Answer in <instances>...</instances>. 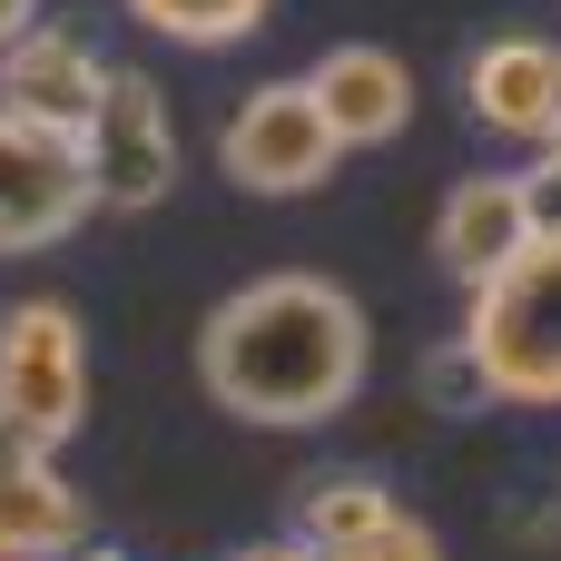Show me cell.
<instances>
[{"label":"cell","instance_id":"cell-1","mask_svg":"<svg viewBox=\"0 0 561 561\" xmlns=\"http://www.w3.org/2000/svg\"><path fill=\"white\" fill-rule=\"evenodd\" d=\"M365 365H375V325H365V306H355L335 276H316V266L247 276V286L197 325V385L217 394V414L266 424V434L335 424V414L365 394Z\"/></svg>","mask_w":561,"mask_h":561},{"label":"cell","instance_id":"cell-2","mask_svg":"<svg viewBox=\"0 0 561 561\" xmlns=\"http://www.w3.org/2000/svg\"><path fill=\"white\" fill-rule=\"evenodd\" d=\"M463 345L493 404H561V227H542L493 286H473Z\"/></svg>","mask_w":561,"mask_h":561},{"label":"cell","instance_id":"cell-3","mask_svg":"<svg viewBox=\"0 0 561 561\" xmlns=\"http://www.w3.org/2000/svg\"><path fill=\"white\" fill-rule=\"evenodd\" d=\"M0 424L39 454H59L89 424V335L59 296H30L0 316Z\"/></svg>","mask_w":561,"mask_h":561},{"label":"cell","instance_id":"cell-4","mask_svg":"<svg viewBox=\"0 0 561 561\" xmlns=\"http://www.w3.org/2000/svg\"><path fill=\"white\" fill-rule=\"evenodd\" d=\"M217 158H227V178H237L247 197H316V187L335 178L345 138L325 128V108H316L306 79H266V89H247V99L227 108Z\"/></svg>","mask_w":561,"mask_h":561},{"label":"cell","instance_id":"cell-5","mask_svg":"<svg viewBox=\"0 0 561 561\" xmlns=\"http://www.w3.org/2000/svg\"><path fill=\"white\" fill-rule=\"evenodd\" d=\"M89 187L108 217H148L168 187H178V118H168V89L148 69H108L99 89V118H89Z\"/></svg>","mask_w":561,"mask_h":561},{"label":"cell","instance_id":"cell-6","mask_svg":"<svg viewBox=\"0 0 561 561\" xmlns=\"http://www.w3.org/2000/svg\"><path fill=\"white\" fill-rule=\"evenodd\" d=\"M89 207H99L89 148H79V138H49V128H30V118L0 108V256L59 247Z\"/></svg>","mask_w":561,"mask_h":561},{"label":"cell","instance_id":"cell-7","mask_svg":"<svg viewBox=\"0 0 561 561\" xmlns=\"http://www.w3.org/2000/svg\"><path fill=\"white\" fill-rule=\"evenodd\" d=\"M99 89H108V59L79 30H59V20H30L0 49V108L30 118V128H49V138H89Z\"/></svg>","mask_w":561,"mask_h":561},{"label":"cell","instance_id":"cell-8","mask_svg":"<svg viewBox=\"0 0 561 561\" xmlns=\"http://www.w3.org/2000/svg\"><path fill=\"white\" fill-rule=\"evenodd\" d=\"M533 237H542V227H533V207H523V168L454 178V197H444V217H434V256H444V276H454L463 296L493 286Z\"/></svg>","mask_w":561,"mask_h":561},{"label":"cell","instance_id":"cell-9","mask_svg":"<svg viewBox=\"0 0 561 561\" xmlns=\"http://www.w3.org/2000/svg\"><path fill=\"white\" fill-rule=\"evenodd\" d=\"M463 108L493 128V138H552L561 118V49L552 39H533V30H503V39H483L473 59H463Z\"/></svg>","mask_w":561,"mask_h":561},{"label":"cell","instance_id":"cell-10","mask_svg":"<svg viewBox=\"0 0 561 561\" xmlns=\"http://www.w3.org/2000/svg\"><path fill=\"white\" fill-rule=\"evenodd\" d=\"M306 89H316V108H325V128H335L345 148H385V138L414 128V69H404L394 49H375V39L325 49V59L306 69Z\"/></svg>","mask_w":561,"mask_h":561},{"label":"cell","instance_id":"cell-11","mask_svg":"<svg viewBox=\"0 0 561 561\" xmlns=\"http://www.w3.org/2000/svg\"><path fill=\"white\" fill-rule=\"evenodd\" d=\"M89 542V503L39 463H0V561H69Z\"/></svg>","mask_w":561,"mask_h":561},{"label":"cell","instance_id":"cell-12","mask_svg":"<svg viewBox=\"0 0 561 561\" xmlns=\"http://www.w3.org/2000/svg\"><path fill=\"white\" fill-rule=\"evenodd\" d=\"M394 513H404V503H394L375 473H325V483H306V503H296V542L316 561H335V552H355V542H375Z\"/></svg>","mask_w":561,"mask_h":561},{"label":"cell","instance_id":"cell-13","mask_svg":"<svg viewBox=\"0 0 561 561\" xmlns=\"http://www.w3.org/2000/svg\"><path fill=\"white\" fill-rule=\"evenodd\" d=\"M128 20L178 39V49H237L276 20V0H128Z\"/></svg>","mask_w":561,"mask_h":561},{"label":"cell","instance_id":"cell-14","mask_svg":"<svg viewBox=\"0 0 561 561\" xmlns=\"http://www.w3.org/2000/svg\"><path fill=\"white\" fill-rule=\"evenodd\" d=\"M424 394H434L444 414H473V404H493V385H483V365H473V345H463V335L424 355Z\"/></svg>","mask_w":561,"mask_h":561},{"label":"cell","instance_id":"cell-15","mask_svg":"<svg viewBox=\"0 0 561 561\" xmlns=\"http://www.w3.org/2000/svg\"><path fill=\"white\" fill-rule=\"evenodd\" d=\"M335 561H444V542H434L424 523H404V513H394L375 542H355V552H335Z\"/></svg>","mask_w":561,"mask_h":561},{"label":"cell","instance_id":"cell-16","mask_svg":"<svg viewBox=\"0 0 561 561\" xmlns=\"http://www.w3.org/2000/svg\"><path fill=\"white\" fill-rule=\"evenodd\" d=\"M523 207H533V227H561V158L552 148L523 168Z\"/></svg>","mask_w":561,"mask_h":561},{"label":"cell","instance_id":"cell-17","mask_svg":"<svg viewBox=\"0 0 561 561\" xmlns=\"http://www.w3.org/2000/svg\"><path fill=\"white\" fill-rule=\"evenodd\" d=\"M30 20H39V0H0V49H10V39L30 30Z\"/></svg>","mask_w":561,"mask_h":561},{"label":"cell","instance_id":"cell-18","mask_svg":"<svg viewBox=\"0 0 561 561\" xmlns=\"http://www.w3.org/2000/svg\"><path fill=\"white\" fill-rule=\"evenodd\" d=\"M237 561H316L306 542H266V552H237Z\"/></svg>","mask_w":561,"mask_h":561},{"label":"cell","instance_id":"cell-19","mask_svg":"<svg viewBox=\"0 0 561 561\" xmlns=\"http://www.w3.org/2000/svg\"><path fill=\"white\" fill-rule=\"evenodd\" d=\"M69 561H128V552H89V542H79V552H69Z\"/></svg>","mask_w":561,"mask_h":561},{"label":"cell","instance_id":"cell-20","mask_svg":"<svg viewBox=\"0 0 561 561\" xmlns=\"http://www.w3.org/2000/svg\"><path fill=\"white\" fill-rule=\"evenodd\" d=\"M542 148H552V158H561V118H552V138H542Z\"/></svg>","mask_w":561,"mask_h":561}]
</instances>
